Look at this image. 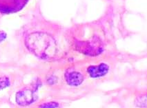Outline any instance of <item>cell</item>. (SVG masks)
Instances as JSON below:
<instances>
[{
  "mask_svg": "<svg viewBox=\"0 0 147 108\" xmlns=\"http://www.w3.org/2000/svg\"><path fill=\"white\" fill-rule=\"evenodd\" d=\"M26 45L30 52L42 59H50L56 53V42L53 37L44 32H34L26 39Z\"/></svg>",
  "mask_w": 147,
  "mask_h": 108,
  "instance_id": "obj_1",
  "label": "cell"
},
{
  "mask_svg": "<svg viewBox=\"0 0 147 108\" xmlns=\"http://www.w3.org/2000/svg\"><path fill=\"white\" fill-rule=\"evenodd\" d=\"M28 0H0V13H14L21 11Z\"/></svg>",
  "mask_w": 147,
  "mask_h": 108,
  "instance_id": "obj_2",
  "label": "cell"
},
{
  "mask_svg": "<svg viewBox=\"0 0 147 108\" xmlns=\"http://www.w3.org/2000/svg\"><path fill=\"white\" fill-rule=\"evenodd\" d=\"M80 51L82 52L84 54L92 56L98 55L102 51V46L99 39L95 38L90 40V42L82 43L79 44Z\"/></svg>",
  "mask_w": 147,
  "mask_h": 108,
  "instance_id": "obj_3",
  "label": "cell"
},
{
  "mask_svg": "<svg viewBox=\"0 0 147 108\" xmlns=\"http://www.w3.org/2000/svg\"><path fill=\"white\" fill-rule=\"evenodd\" d=\"M34 101L33 92L31 90L26 88L17 94L16 101L21 106H26L30 105Z\"/></svg>",
  "mask_w": 147,
  "mask_h": 108,
  "instance_id": "obj_4",
  "label": "cell"
},
{
  "mask_svg": "<svg viewBox=\"0 0 147 108\" xmlns=\"http://www.w3.org/2000/svg\"><path fill=\"white\" fill-rule=\"evenodd\" d=\"M109 70V67L105 63H101L97 66H91L87 68V72L92 78H100L106 75Z\"/></svg>",
  "mask_w": 147,
  "mask_h": 108,
  "instance_id": "obj_5",
  "label": "cell"
},
{
  "mask_svg": "<svg viewBox=\"0 0 147 108\" xmlns=\"http://www.w3.org/2000/svg\"><path fill=\"white\" fill-rule=\"evenodd\" d=\"M65 78H66L67 83L71 86H78L81 85L84 79V76H83L82 74L77 71L66 73Z\"/></svg>",
  "mask_w": 147,
  "mask_h": 108,
  "instance_id": "obj_6",
  "label": "cell"
},
{
  "mask_svg": "<svg viewBox=\"0 0 147 108\" xmlns=\"http://www.w3.org/2000/svg\"><path fill=\"white\" fill-rule=\"evenodd\" d=\"M9 83V82H8V78H1V79L0 78V89L8 86V84H6V83Z\"/></svg>",
  "mask_w": 147,
  "mask_h": 108,
  "instance_id": "obj_7",
  "label": "cell"
},
{
  "mask_svg": "<svg viewBox=\"0 0 147 108\" xmlns=\"http://www.w3.org/2000/svg\"><path fill=\"white\" fill-rule=\"evenodd\" d=\"M58 104L55 103H49V104H45L42 105L41 107H57Z\"/></svg>",
  "mask_w": 147,
  "mask_h": 108,
  "instance_id": "obj_8",
  "label": "cell"
}]
</instances>
